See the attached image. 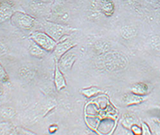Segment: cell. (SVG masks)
<instances>
[{
	"label": "cell",
	"mask_w": 160,
	"mask_h": 135,
	"mask_svg": "<svg viewBox=\"0 0 160 135\" xmlns=\"http://www.w3.org/2000/svg\"><path fill=\"white\" fill-rule=\"evenodd\" d=\"M124 2H127V3H129V4H131L132 2H134L136 0H123Z\"/></svg>",
	"instance_id": "25"
},
{
	"label": "cell",
	"mask_w": 160,
	"mask_h": 135,
	"mask_svg": "<svg viewBox=\"0 0 160 135\" xmlns=\"http://www.w3.org/2000/svg\"><path fill=\"white\" fill-rule=\"evenodd\" d=\"M149 1H150L151 2H154V3H157V2H159V0H149Z\"/></svg>",
	"instance_id": "26"
},
{
	"label": "cell",
	"mask_w": 160,
	"mask_h": 135,
	"mask_svg": "<svg viewBox=\"0 0 160 135\" xmlns=\"http://www.w3.org/2000/svg\"><path fill=\"white\" fill-rule=\"evenodd\" d=\"M94 49L98 55H102L110 51L111 45L106 41L99 40L94 43Z\"/></svg>",
	"instance_id": "16"
},
{
	"label": "cell",
	"mask_w": 160,
	"mask_h": 135,
	"mask_svg": "<svg viewBox=\"0 0 160 135\" xmlns=\"http://www.w3.org/2000/svg\"><path fill=\"white\" fill-rule=\"evenodd\" d=\"M129 130H131V131L134 134L139 135L142 134L141 127V125H139V124H134L133 125L131 126Z\"/></svg>",
	"instance_id": "22"
},
{
	"label": "cell",
	"mask_w": 160,
	"mask_h": 135,
	"mask_svg": "<svg viewBox=\"0 0 160 135\" xmlns=\"http://www.w3.org/2000/svg\"><path fill=\"white\" fill-rule=\"evenodd\" d=\"M79 92L81 94H82L84 96L88 98H92L99 94L105 93V91L104 89L96 86H91L90 87H87V88L81 89Z\"/></svg>",
	"instance_id": "13"
},
{
	"label": "cell",
	"mask_w": 160,
	"mask_h": 135,
	"mask_svg": "<svg viewBox=\"0 0 160 135\" xmlns=\"http://www.w3.org/2000/svg\"><path fill=\"white\" fill-rule=\"evenodd\" d=\"M28 51L31 56L38 59H42L48 52L31 39H29Z\"/></svg>",
	"instance_id": "11"
},
{
	"label": "cell",
	"mask_w": 160,
	"mask_h": 135,
	"mask_svg": "<svg viewBox=\"0 0 160 135\" xmlns=\"http://www.w3.org/2000/svg\"><path fill=\"white\" fill-rule=\"evenodd\" d=\"M99 7L101 12L107 17L111 16L115 11L114 3L112 0H101Z\"/></svg>",
	"instance_id": "12"
},
{
	"label": "cell",
	"mask_w": 160,
	"mask_h": 135,
	"mask_svg": "<svg viewBox=\"0 0 160 135\" xmlns=\"http://www.w3.org/2000/svg\"><path fill=\"white\" fill-rule=\"evenodd\" d=\"M78 58V54L75 51V47L65 52L57 62L59 69L62 72H67L71 70L74 64Z\"/></svg>",
	"instance_id": "5"
},
{
	"label": "cell",
	"mask_w": 160,
	"mask_h": 135,
	"mask_svg": "<svg viewBox=\"0 0 160 135\" xmlns=\"http://www.w3.org/2000/svg\"><path fill=\"white\" fill-rule=\"evenodd\" d=\"M54 84L57 91H61L64 88H65L67 86V83H66V78L64 76V73L59 69L56 61H55Z\"/></svg>",
	"instance_id": "9"
},
{
	"label": "cell",
	"mask_w": 160,
	"mask_h": 135,
	"mask_svg": "<svg viewBox=\"0 0 160 135\" xmlns=\"http://www.w3.org/2000/svg\"><path fill=\"white\" fill-rule=\"evenodd\" d=\"M99 64L106 71L117 72L124 69L128 64L127 57L118 51H108L100 55Z\"/></svg>",
	"instance_id": "1"
},
{
	"label": "cell",
	"mask_w": 160,
	"mask_h": 135,
	"mask_svg": "<svg viewBox=\"0 0 160 135\" xmlns=\"http://www.w3.org/2000/svg\"><path fill=\"white\" fill-rule=\"evenodd\" d=\"M147 98V96H140L128 92L122 95L121 102L125 106H130L140 104L144 102Z\"/></svg>",
	"instance_id": "8"
},
{
	"label": "cell",
	"mask_w": 160,
	"mask_h": 135,
	"mask_svg": "<svg viewBox=\"0 0 160 135\" xmlns=\"http://www.w3.org/2000/svg\"><path fill=\"white\" fill-rule=\"evenodd\" d=\"M29 39L34 41L47 52H52L57 42L44 31H36L30 34Z\"/></svg>",
	"instance_id": "4"
},
{
	"label": "cell",
	"mask_w": 160,
	"mask_h": 135,
	"mask_svg": "<svg viewBox=\"0 0 160 135\" xmlns=\"http://www.w3.org/2000/svg\"><path fill=\"white\" fill-rule=\"evenodd\" d=\"M7 49L6 48V46L0 42V57H2L3 56H4L5 54H6L7 53Z\"/></svg>",
	"instance_id": "23"
},
{
	"label": "cell",
	"mask_w": 160,
	"mask_h": 135,
	"mask_svg": "<svg viewBox=\"0 0 160 135\" xmlns=\"http://www.w3.org/2000/svg\"><path fill=\"white\" fill-rule=\"evenodd\" d=\"M44 32L49 35L57 42L66 36H70L76 29L68 25L45 20L42 22Z\"/></svg>",
	"instance_id": "2"
},
{
	"label": "cell",
	"mask_w": 160,
	"mask_h": 135,
	"mask_svg": "<svg viewBox=\"0 0 160 135\" xmlns=\"http://www.w3.org/2000/svg\"><path fill=\"white\" fill-rule=\"evenodd\" d=\"M11 24L22 30H29L32 29L36 22V19L32 16L26 12L15 11L10 19Z\"/></svg>",
	"instance_id": "3"
},
{
	"label": "cell",
	"mask_w": 160,
	"mask_h": 135,
	"mask_svg": "<svg viewBox=\"0 0 160 135\" xmlns=\"http://www.w3.org/2000/svg\"><path fill=\"white\" fill-rule=\"evenodd\" d=\"M14 3L11 0H0V23L10 20L14 12Z\"/></svg>",
	"instance_id": "7"
},
{
	"label": "cell",
	"mask_w": 160,
	"mask_h": 135,
	"mask_svg": "<svg viewBox=\"0 0 160 135\" xmlns=\"http://www.w3.org/2000/svg\"><path fill=\"white\" fill-rule=\"evenodd\" d=\"M149 45L151 48L158 52H160V36L154 35L149 39Z\"/></svg>",
	"instance_id": "18"
},
{
	"label": "cell",
	"mask_w": 160,
	"mask_h": 135,
	"mask_svg": "<svg viewBox=\"0 0 160 135\" xmlns=\"http://www.w3.org/2000/svg\"><path fill=\"white\" fill-rule=\"evenodd\" d=\"M58 129V126L56 124H52L49 126V131L50 133H54Z\"/></svg>",
	"instance_id": "24"
},
{
	"label": "cell",
	"mask_w": 160,
	"mask_h": 135,
	"mask_svg": "<svg viewBox=\"0 0 160 135\" xmlns=\"http://www.w3.org/2000/svg\"><path fill=\"white\" fill-rule=\"evenodd\" d=\"M148 124L150 127L152 134H160V119L159 118H151Z\"/></svg>",
	"instance_id": "17"
},
{
	"label": "cell",
	"mask_w": 160,
	"mask_h": 135,
	"mask_svg": "<svg viewBox=\"0 0 160 135\" xmlns=\"http://www.w3.org/2000/svg\"><path fill=\"white\" fill-rule=\"evenodd\" d=\"M121 123L124 128L130 129V128L132 125H133L134 124H139V121L134 114L127 113L124 114V116H122Z\"/></svg>",
	"instance_id": "15"
},
{
	"label": "cell",
	"mask_w": 160,
	"mask_h": 135,
	"mask_svg": "<svg viewBox=\"0 0 160 135\" xmlns=\"http://www.w3.org/2000/svg\"><path fill=\"white\" fill-rule=\"evenodd\" d=\"M129 89L130 92L140 96H148L150 92L149 85L144 82H138L134 83L130 86Z\"/></svg>",
	"instance_id": "10"
},
{
	"label": "cell",
	"mask_w": 160,
	"mask_h": 135,
	"mask_svg": "<svg viewBox=\"0 0 160 135\" xmlns=\"http://www.w3.org/2000/svg\"><path fill=\"white\" fill-rule=\"evenodd\" d=\"M9 80V77L4 68V66L0 62V81L3 83H6L8 82Z\"/></svg>",
	"instance_id": "20"
},
{
	"label": "cell",
	"mask_w": 160,
	"mask_h": 135,
	"mask_svg": "<svg viewBox=\"0 0 160 135\" xmlns=\"http://www.w3.org/2000/svg\"><path fill=\"white\" fill-rule=\"evenodd\" d=\"M1 116L6 119H11L16 114V111L12 107H4L1 111Z\"/></svg>",
	"instance_id": "19"
},
{
	"label": "cell",
	"mask_w": 160,
	"mask_h": 135,
	"mask_svg": "<svg viewBox=\"0 0 160 135\" xmlns=\"http://www.w3.org/2000/svg\"><path fill=\"white\" fill-rule=\"evenodd\" d=\"M141 130H142V135H149V134H152V132L151 131L150 127L149 124L145 122H142L141 123Z\"/></svg>",
	"instance_id": "21"
},
{
	"label": "cell",
	"mask_w": 160,
	"mask_h": 135,
	"mask_svg": "<svg viewBox=\"0 0 160 135\" xmlns=\"http://www.w3.org/2000/svg\"><path fill=\"white\" fill-rule=\"evenodd\" d=\"M70 36L64 37L57 42L54 49L52 52L54 61H58L65 52L77 46V42Z\"/></svg>",
	"instance_id": "6"
},
{
	"label": "cell",
	"mask_w": 160,
	"mask_h": 135,
	"mask_svg": "<svg viewBox=\"0 0 160 135\" xmlns=\"http://www.w3.org/2000/svg\"><path fill=\"white\" fill-rule=\"evenodd\" d=\"M138 33V29L132 25L123 26L120 29L121 36L126 40H129L135 37Z\"/></svg>",
	"instance_id": "14"
},
{
	"label": "cell",
	"mask_w": 160,
	"mask_h": 135,
	"mask_svg": "<svg viewBox=\"0 0 160 135\" xmlns=\"http://www.w3.org/2000/svg\"><path fill=\"white\" fill-rule=\"evenodd\" d=\"M41 1H49V0H41Z\"/></svg>",
	"instance_id": "27"
}]
</instances>
